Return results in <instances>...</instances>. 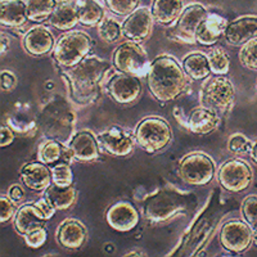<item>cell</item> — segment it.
Wrapping results in <instances>:
<instances>
[{
    "instance_id": "obj_16",
    "label": "cell",
    "mask_w": 257,
    "mask_h": 257,
    "mask_svg": "<svg viewBox=\"0 0 257 257\" xmlns=\"http://www.w3.org/2000/svg\"><path fill=\"white\" fill-rule=\"evenodd\" d=\"M153 16L148 8H138L122 24V36L135 43H143L152 34Z\"/></svg>"
},
{
    "instance_id": "obj_20",
    "label": "cell",
    "mask_w": 257,
    "mask_h": 257,
    "mask_svg": "<svg viewBox=\"0 0 257 257\" xmlns=\"http://www.w3.org/2000/svg\"><path fill=\"white\" fill-rule=\"evenodd\" d=\"M68 149L72 158L80 162H93L99 158V143L90 132H79L70 139Z\"/></svg>"
},
{
    "instance_id": "obj_24",
    "label": "cell",
    "mask_w": 257,
    "mask_h": 257,
    "mask_svg": "<svg viewBox=\"0 0 257 257\" xmlns=\"http://www.w3.org/2000/svg\"><path fill=\"white\" fill-rule=\"evenodd\" d=\"M48 219L35 203L25 205L16 212L15 228L21 235H26L36 229L44 228Z\"/></svg>"
},
{
    "instance_id": "obj_23",
    "label": "cell",
    "mask_w": 257,
    "mask_h": 257,
    "mask_svg": "<svg viewBox=\"0 0 257 257\" xmlns=\"http://www.w3.org/2000/svg\"><path fill=\"white\" fill-rule=\"evenodd\" d=\"M221 116L207 107H198L190 112L187 118V126L190 132L197 135H207L220 126Z\"/></svg>"
},
{
    "instance_id": "obj_44",
    "label": "cell",
    "mask_w": 257,
    "mask_h": 257,
    "mask_svg": "<svg viewBox=\"0 0 257 257\" xmlns=\"http://www.w3.org/2000/svg\"><path fill=\"white\" fill-rule=\"evenodd\" d=\"M35 205L38 206L39 208H40V211L44 213V216L47 217L48 220L52 219V217L54 216L56 211H57V208L53 206L52 202H50L49 199H48L45 196H44V198H40L39 201H36Z\"/></svg>"
},
{
    "instance_id": "obj_10",
    "label": "cell",
    "mask_w": 257,
    "mask_h": 257,
    "mask_svg": "<svg viewBox=\"0 0 257 257\" xmlns=\"http://www.w3.org/2000/svg\"><path fill=\"white\" fill-rule=\"evenodd\" d=\"M219 211L220 208L216 203H210L203 210V213L199 216L196 224L193 225V228L183 239V244H181V248L179 249V254H181V256L183 254H194V252L199 248V245L202 247V244L207 239L208 234L212 231L213 226L216 225L217 220H219L220 216L216 215Z\"/></svg>"
},
{
    "instance_id": "obj_43",
    "label": "cell",
    "mask_w": 257,
    "mask_h": 257,
    "mask_svg": "<svg viewBox=\"0 0 257 257\" xmlns=\"http://www.w3.org/2000/svg\"><path fill=\"white\" fill-rule=\"evenodd\" d=\"M0 85H2V90L11 91L17 85V77L9 71H3L0 75Z\"/></svg>"
},
{
    "instance_id": "obj_48",
    "label": "cell",
    "mask_w": 257,
    "mask_h": 257,
    "mask_svg": "<svg viewBox=\"0 0 257 257\" xmlns=\"http://www.w3.org/2000/svg\"><path fill=\"white\" fill-rule=\"evenodd\" d=\"M8 45H9V40L7 38V35H2V53L7 52L8 50Z\"/></svg>"
},
{
    "instance_id": "obj_42",
    "label": "cell",
    "mask_w": 257,
    "mask_h": 257,
    "mask_svg": "<svg viewBox=\"0 0 257 257\" xmlns=\"http://www.w3.org/2000/svg\"><path fill=\"white\" fill-rule=\"evenodd\" d=\"M24 238L25 242H26V244L29 247H31V248H39V247H41V245L47 242L48 233L45 230V228H40L24 235Z\"/></svg>"
},
{
    "instance_id": "obj_49",
    "label": "cell",
    "mask_w": 257,
    "mask_h": 257,
    "mask_svg": "<svg viewBox=\"0 0 257 257\" xmlns=\"http://www.w3.org/2000/svg\"><path fill=\"white\" fill-rule=\"evenodd\" d=\"M252 231H253V243L257 245V229L256 230H252Z\"/></svg>"
},
{
    "instance_id": "obj_40",
    "label": "cell",
    "mask_w": 257,
    "mask_h": 257,
    "mask_svg": "<svg viewBox=\"0 0 257 257\" xmlns=\"http://www.w3.org/2000/svg\"><path fill=\"white\" fill-rule=\"evenodd\" d=\"M252 144L253 143L243 134H234L229 138L228 148L230 152L237 153V155H243V153L251 152Z\"/></svg>"
},
{
    "instance_id": "obj_19",
    "label": "cell",
    "mask_w": 257,
    "mask_h": 257,
    "mask_svg": "<svg viewBox=\"0 0 257 257\" xmlns=\"http://www.w3.org/2000/svg\"><path fill=\"white\" fill-rule=\"evenodd\" d=\"M229 44L240 47L257 38V17L243 16L226 25L224 34Z\"/></svg>"
},
{
    "instance_id": "obj_35",
    "label": "cell",
    "mask_w": 257,
    "mask_h": 257,
    "mask_svg": "<svg viewBox=\"0 0 257 257\" xmlns=\"http://www.w3.org/2000/svg\"><path fill=\"white\" fill-rule=\"evenodd\" d=\"M207 57L213 75H228L230 70V58L228 53L221 48H213Z\"/></svg>"
},
{
    "instance_id": "obj_7",
    "label": "cell",
    "mask_w": 257,
    "mask_h": 257,
    "mask_svg": "<svg viewBox=\"0 0 257 257\" xmlns=\"http://www.w3.org/2000/svg\"><path fill=\"white\" fill-rule=\"evenodd\" d=\"M235 88L226 75H213L203 85L201 91L202 104L221 114L233 107Z\"/></svg>"
},
{
    "instance_id": "obj_45",
    "label": "cell",
    "mask_w": 257,
    "mask_h": 257,
    "mask_svg": "<svg viewBox=\"0 0 257 257\" xmlns=\"http://www.w3.org/2000/svg\"><path fill=\"white\" fill-rule=\"evenodd\" d=\"M13 141H15V134L8 126L2 125L0 127V146L3 147H8L9 144H12Z\"/></svg>"
},
{
    "instance_id": "obj_29",
    "label": "cell",
    "mask_w": 257,
    "mask_h": 257,
    "mask_svg": "<svg viewBox=\"0 0 257 257\" xmlns=\"http://www.w3.org/2000/svg\"><path fill=\"white\" fill-rule=\"evenodd\" d=\"M185 75L192 80H205L211 75V67L208 57L203 53H192L188 54L181 63Z\"/></svg>"
},
{
    "instance_id": "obj_32",
    "label": "cell",
    "mask_w": 257,
    "mask_h": 257,
    "mask_svg": "<svg viewBox=\"0 0 257 257\" xmlns=\"http://www.w3.org/2000/svg\"><path fill=\"white\" fill-rule=\"evenodd\" d=\"M80 24L86 27L98 26L104 18V11L96 0H77Z\"/></svg>"
},
{
    "instance_id": "obj_2",
    "label": "cell",
    "mask_w": 257,
    "mask_h": 257,
    "mask_svg": "<svg viewBox=\"0 0 257 257\" xmlns=\"http://www.w3.org/2000/svg\"><path fill=\"white\" fill-rule=\"evenodd\" d=\"M197 205L198 198L194 193L165 187L144 198L142 211L147 221L152 224H165L178 216L188 215L196 210Z\"/></svg>"
},
{
    "instance_id": "obj_25",
    "label": "cell",
    "mask_w": 257,
    "mask_h": 257,
    "mask_svg": "<svg viewBox=\"0 0 257 257\" xmlns=\"http://www.w3.org/2000/svg\"><path fill=\"white\" fill-rule=\"evenodd\" d=\"M226 21L219 15H208L203 18L196 32V41L198 44L211 47L216 44L225 34Z\"/></svg>"
},
{
    "instance_id": "obj_33",
    "label": "cell",
    "mask_w": 257,
    "mask_h": 257,
    "mask_svg": "<svg viewBox=\"0 0 257 257\" xmlns=\"http://www.w3.org/2000/svg\"><path fill=\"white\" fill-rule=\"evenodd\" d=\"M27 9V17L32 22H43L49 20L53 9L56 7V0H25Z\"/></svg>"
},
{
    "instance_id": "obj_34",
    "label": "cell",
    "mask_w": 257,
    "mask_h": 257,
    "mask_svg": "<svg viewBox=\"0 0 257 257\" xmlns=\"http://www.w3.org/2000/svg\"><path fill=\"white\" fill-rule=\"evenodd\" d=\"M98 35L108 44L116 43L122 36V25L118 24L114 18L104 17L98 25Z\"/></svg>"
},
{
    "instance_id": "obj_30",
    "label": "cell",
    "mask_w": 257,
    "mask_h": 257,
    "mask_svg": "<svg viewBox=\"0 0 257 257\" xmlns=\"http://www.w3.org/2000/svg\"><path fill=\"white\" fill-rule=\"evenodd\" d=\"M45 197L52 202L57 211H64L72 207L73 203L76 202L77 192L72 185L58 187L56 184H52L45 190Z\"/></svg>"
},
{
    "instance_id": "obj_26",
    "label": "cell",
    "mask_w": 257,
    "mask_h": 257,
    "mask_svg": "<svg viewBox=\"0 0 257 257\" xmlns=\"http://www.w3.org/2000/svg\"><path fill=\"white\" fill-rule=\"evenodd\" d=\"M48 24L61 31H67L80 24L77 2L73 0H62L56 4L50 15Z\"/></svg>"
},
{
    "instance_id": "obj_21",
    "label": "cell",
    "mask_w": 257,
    "mask_h": 257,
    "mask_svg": "<svg viewBox=\"0 0 257 257\" xmlns=\"http://www.w3.org/2000/svg\"><path fill=\"white\" fill-rule=\"evenodd\" d=\"M20 175L26 188L34 192H45L53 184L52 169L44 162L26 164L21 169Z\"/></svg>"
},
{
    "instance_id": "obj_37",
    "label": "cell",
    "mask_w": 257,
    "mask_h": 257,
    "mask_svg": "<svg viewBox=\"0 0 257 257\" xmlns=\"http://www.w3.org/2000/svg\"><path fill=\"white\" fill-rule=\"evenodd\" d=\"M53 184L58 187H70L73 183V173L67 162H61L52 167Z\"/></svg>"
},
{
    "instance_id": "obj_39",
    "label": "cell",
    "mask_w": 257,
    "mask_h": 257,
    "mask_svg": "<svg viewBox=\"0 0 257 257\" xmlns=\"http://www.w3.org/2000/svg\"><path fill=\"white\" fill-rule=\"evenodd\" d=\"M242 216L252 230L257 229V196H247L242 203Z\"/></svg>"
},
{
    "instance_id": "obj_41",
    "label": "cell",
    "mask_w": 257,
    "mask_h": 257,
    "mask_svg": "<svg viewBox=\"0 0 257 257\" xmlns=\"http://www.w3.org/2000/svg\"><path fill=\"white\" fill-rule=\"evenodd\" d=\"M16 211V202L9 197L2 196L0 197V221L7 222L15 216Z\"/></svg>"
},
{
    "instance_id": "obj_11",
    "label": "cell",
    "mask_w": 257,
    "mask_h": 257,
    "mask_svg": "<svg viewBox=\"0 0 257 257\" xmlns=\"http://www.w3.org/2000/svg\"><path fill=\"white\" fill-rule=\"evenodd\" d=\"M217 178L222 189L230 193H240L251 187L253 173L247 162L231 158L221 165Z\"/></svg>"
},
{
    "instance_id": "obj_17",
    "label": "cell",
    "mask_w": 257,
    "mask_h": 257,
    "mask_svg": "<svg viewBox=\"0 0 257 257\" xmlns=\"http://www.w3.org/2000/svg\"><path fill=\"white\" fill-rule=\"evenodd\" d=\"M105 221L113 230L126 233L137 228L139 224V212L130 202L118 201L107 210Z\"/></svg>"
},
{
    "instance_id": "obj_38",
    "label": "cell",
    "mask_w": 257,
    "mask_h": 257,
    "mask_svg": "<svg viewBox=\"0 0 257 257\" xmlns=\"http://www.w3.org/2000/svg\"><path fill=\"white\" fill-rule=\"evenodd\" d=\"M109 12L116 16H128L139 7V0H104Z\"/></svg>"
},
{
    "instance_id": "obj_27",
    "label": "cell",
    "mask_w": 257,
    "mask_h": 257,
    "mask_svg": "<svg viewBox=\"0 0 257 257\" xmlns=\"http://www.w3.org/2000/svg\"><path fill=\"white\" fill-rule=\"evenodd\" d=\"M29 21L26 3L24 0H2L0 6V22L3 27L17 29Z\"/></svg>"
},
{
    "instance_id": "obj_28",
    "label": "cell",
    "mask_w": 257,
    "mask_h": 257,
    "mask_svg": "<svg viewBox=\"0 0 257 257\" xmlns=\"http://www.w3.org/2000/svg\"><path fill=\"white\" fill-rule=\"evenodd\" d=\"M183 11H184L183 0H155L151 9L153 20L164 26L174 24Z\"/></svg>"
},
{
    "instance_id": "obj_12",
    "label": "cell",
    "mask_w": 257,
    "mask_h": 257,
    "mask_svg": "<svg viewBox=\"0 0 257 257\" xmlns=\"http://www.w3.org/2000/svg\"><path fill=\"white\" fill-rule=\"evenodd\" d=\"M253 243V231L244 220H229L220 230V244L233 253H243Z\"/></svg>"
},
{
    "instance_id": "obj_6",
    "label": "cell",
    "mask_w": 257,
    "mask_h": 257,
    "mask_svg": "<svg viewBox=\"0 0 257 257\" xmlns=\"http://www.w3.org/2000/svg\"><path fill=\"white\" fill-rule=\"evenodd\" d=\"M91 40L82 31H72L62 36L53 49V59L59 67L71 68L88 57Z\"/></svg>"
},
{
    "instance_id": "obj_46",
    "label": "cell",
    "mask_w": 257,
    "mask_h": 257,
    "mask_svg": "<svg viewBox=\"0 0 257 257\" xmlns=\"http://www.w3.org/2000/svg\"><path fill=\"white\" fill-rule=\"evenodd\" d=\"M8 196H9V198L13 199L16 203H17V202H21L22 199L25 198L24 188L20 187V185H17V184L12 185V187L9 188V190H8Z\"/></svg>"
},
{
    "instance_id": "obj_5",
    "label": "cell",
    "mask_w": 257,
    "mask_h": 257,
    "mask_svg": "<svg viewBox=\"0 0 257 257\" xmlns=\"http://www.w3.org/2000/svg\"><path fill=\"white\" fill-rule=\"evenodd\" d=\"M135 141L147 153L164 151L173 141V130L162 117H146L135 128Z\"/></svg>"
},
{
    "instance_id": "obj_31",
    "label": "cell",
    "mask_w": 257,
    "mask_h": 257,
    "mask_svg": "<svg viewBox=\"0 0 257 257\" xmlns=\"http://www.w3.org/2000/svg\"><path fill=\"white\" fill-rule=\"evenodd\" d=\"M39 158L41 162L47 165H57L61 164V161L67 162V158H72V156L70 153V149L66 148L63 143L49 139L40 147Z\"/></svg>"
},
{
    "instance_id": "obj_8",
    "label": "cell",
    "mask_w": 257,
    "mask_h": 257,
    "mask_svg": "<svg viewBox=\"0 0 257 257\" xmlns=\"http://www.w3.org/2000/svg\"><path fill=\"white\" fill-rule=\"evenodd\" d=\"M216 166L210 156L205 153H190L180 161L178 167V176L180 180L189 185H206L211 183L215 176Z\"/></svg>"
},
{
    "instance_id": "obj_9",
    "label": "cell",
    "mask_w": 257,
    "mask_h": 257,
    "mask_svg": "<svg viewBox=\"0 0 257 257\" xmlns=\"http://www.w3.org/2000/svg\"><path fill=\"white\" fill-rule=\"evenodd\" d=\"M112 63L118 72L130 73L138 77L143 76L149 68L147 53L139 43L132 40L125 41L114 50Z\"/></svg>"
},
{
    "instance_id": "obj_14",
    "label": "cell",
    "mask_w": 257,
    "mask_h": 257,
    "mask_svg": "<svg viewBox=\"0 0 257 257\" xmlns=\"http://www.w3.org/2000/svg\"><path fill=\"white\" fill-rule=\"evenodd\" d=\"M207 16V9L201 4H192L181 12L176 20L175 26L171 29L170 35L175 40L185 44H194L196 32L203 18Z\"/></svg>"
},
{
    "instance_id": "obj_13",
    "label": "cell",
    "mask_w": 257,
    "mask_h": 257,
    "mask_svg": "<svg viewBox=\"0 0 257 257\" xmlns=\"http://www.w3.org/2000/svg\"><path fill=\"white\" fill-rule=\"evenodd\" d=\"M107 93L117 104L127 105L137 102L142 95L143 85L141 77L130 73L118 72L109 79L105 85Z\"/></svg>"
},
{
    "instance_id": "obj_18",
    "label": "cell",
    "mask_w": 257,
    "mask_h": 257,
    "mask_svg": "<svg viewBox=\"0 0 257 257\" xmlns=\"http://www.w3.org/2000/svg\"><path fill=\"white\" fill-rule=\"evenodd\" d=\"M56 40L45 26H34L25 34L24 48L31 57H44L53 52Z\"/></svg>"
},
{
    "instance_id": "obj_36",
    "label": "cell",
    "mask_w": 257,
    "mask_h": 257,
    "mask_svg": "<svg viewBox=\"0 0 257 257\" xmlns=\"http://www.w3.org/2000/svg\"><path fill=\"white\" fill-rule=\"evenodd\" d=\"M239 62L247 70L257 71V38L242 45L239 50Z\"/></svg>"
},
{
    "instance_id": "obj_15",
    "label": "cell",
    "mask_w": 257,
    "mask_h": 257,
    "mask_svg": "<svg viewBox=\"0 0 257 257\" xmlns=\"http://www.w3.org/2000/svg\"><path fill=\"white\" fill-rule=\"evenodd\" d=\"M98 143L105 152L116 157H126L134 149L132 133L121 126H109L98 135Z\"/></svg>"
},
{
    "instance_id": "obj_1",
    "label": "cell",
    "mask_w": 257,
    "mask_h": 257,
    "mask_svg": "<svg viewBox=\"0 0 257 257\" xmlns=\"http://www.w3.org/2000/svg\"><path fill=\"white\" fill-rule=\"evenodd\" d=\"M109 71V63L96 57H86L71 68L62 70V77L67 84L68 95L79 105L95 102L100 96V84Z\"/></svg>"
},
{
    "instance_id": "obj_22",
    "label": "cell",
    "mask_w": 257,
    "mask_h": 257,
    "mask_svg": "<svg viewBox=\"0 0 257 257\" xmlns=\"http://www.w3.org/2000/svg\"><path fill=\"white\" fill-rule=\"evenodd\" d=\"M57 240L66 249H79L88 239L85 225L76 219H66L58 226Z\"/></svg>"
},
{
    "instance_id": "obj_3",
    "label": "cell",
    "mask_w": 257,
    "mask_h": 257,
    "mask_svg": "<svg viewBox=\"0 0 257 257\" xmlns=\"http://www.w3.org/2000/svg\"><path fill=\"white\" fill-rule=\"evenodd\" d=\"M147 85L156 100L171 102L187 89V75L175 58L160 56L149 64Z\"/></svg>"
},
{
    "instance_id": "obj_4",
    "label": "cell",
    "mask_w": 257,
    "mask_h": 257,
    "mask_svg": "<svg viewBox=\"0 0 257 257\" xmlns=\"http://www.w3.org/2000/svg\"><path fill=\"white\" fill-rule=\"evenodd\" d=\"M75 121L76 114L70 103L63 96L58 95L54 96L41 109L38 117V126L47 138L64 143L71 139Z\"/></svg>"
},
{
    "instance_id": "obj_47",
    "label": "cell",
    "mask_w": 257,
    "mask_h": 257,
    "mask_svg": "<svg viewBox=\"0 0 257 257\" xmlns=\"http://www.w3.org/2000/svg\"><path fill=\"white\" fill-rule=\"evenodd\" d=\"M249 156L253 160L254 164H257V141L252 144V148H251V152H249Z\"/></svg>"
}]
</instances>
